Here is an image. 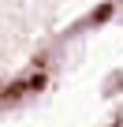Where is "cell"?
Returning <instances> with one entry per match:
<instances>
[{
	"mask_svg": "<svg viewBox=\"0 0 123 127\" xmlns=\"http://www.w3.org/2000/svg\"><path fill=\"white\" fill-rule=\"evenodd\" d=\"M41 86H45V75H34V79L26 82V90H41Z\"/></svg>",
	"mask_w": 123,
	"mask_h": 127,
	"instance_id": "cell-1",
	"label": "cell"
}]
</instances>
